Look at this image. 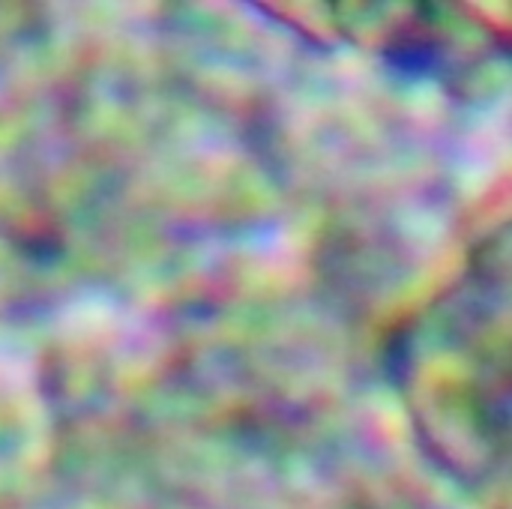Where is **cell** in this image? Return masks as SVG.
Listing matches in <instances>:
<instances>
[{"label":"cell","mask_w":512,"mask_h":509,"mask_svg":"<svg viewBox=\"0 0 512 509\" xmlns=\"http://www.w3.org/2000/svg\"><path fill=\"white\" fill-rule=\"evenodd\" d=\"M423 450L474 495H504L510 432V231L486 234L387 342Z\"/></svg>","instance_id":"obj_1"},{"label":"cell","mask_w":512,"mask_h":509,"mask_svg":"<svg viewBox=\"0 0 512 509\" xmlns=\"http://www.w3.org/2000/svg\"><path fill=\"white\" fill-rule=\"evenodd\" d=\"M297 15L306 33L342 39L390 69L459 93L483 96L507 78L510 48L486 18L450 3H321Z\"/></svg>","instance_id":"obj_2"}]
</instances>
